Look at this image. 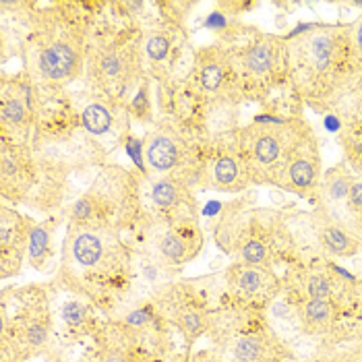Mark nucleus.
Returning a JSON list of instances; mask_svg holds the SVG:
<instances>
[{
    "label": "nucleus",
    "mask_w": 362,
    "mask_h": 362,
    "mask_svg": "<svg viewBox=\"0 0 362 362\" xmlns=\"http://www.w3.org/2000/svg\"><path fill=\"white\" fill-rule=\"evenodd\" d=\"M139 279L137 249L124 234L102 226L66 223L54 284L71 296L112 313Z\"/></svg>",
    "instance_id": "1"
},
{
    "label": "nucleus",
    "mask_w": 362,
    "mask_h": 362,
    "mask_svg": "<svg viewBox=\"0 0 362 362\" xmlns=\"http://www.w3.org/2000/svg\"><path fill=\"white\" fill-rule=\"evenodd\" d=\"M102 2L37 4L21 48V71L46 93L85 79L91 31Z\"/></svg>",
    "instance_id": "2"
},
{
    "label": "nucleus",
    "mask_w": 362,
    "mask_h": 362,
    "mask_svg": "<svg viewBox=\"0 0 362 362\" xmlns=\"http://www.w3.org/2000/svg\"><path fill=\"white\" fill-rule=\"evenodd\" d=\"M288 40L290 83L315 108L341 104L358 85L350 25H303Z\"/></svg>",
    "instance_id": "3"
},
{
    "label": "nucleus",
    "mask_w": 362,
    "mask_h": 362,
    "mask_svg": "<svg viewBox=\"0 0 362 362\" xmlns=\"http://www.w3.org/2000/svg\"><path fill=\"white\" fill-rule=\"evenodd\" d=\"M98 17L91 31L85 81L89 89L129 110L141 85L149 81L141 50V28L131 21L102 28Z\"/></svg>",
    "instance_id": "4"
},
{
    "label": "nucleus",
    "mask_w": 362,
    "mask_h": 362,
    "mask_svg": "<svg viewBox=\"0 0 362 362\" xmlns=\"http://www.w3.org/2000/svg\"><path fill=\"white\" fill-rule=\"evenodd\" d=\"M143 176L120 164L98 168L91 185L62 211L66 223L102 226L118 232H133L145 218Z\"/></svg>",
    "instance_id": "5"
},
{
    "label": "nucleus",
    "mask_w": 362,
    "mask_h": 362,
    "mask_svg": "<svg viewBox=\"0 0 362 362\" xmlns=\"http://www.w3.org/2000/svg\"><path fill=\"white\" fill-rule=\"evenodd\" d=\"M54 346V315L44 286L2 290L0 361L46 356Z\"/></svg>",
    "instance_id": "6"
},
{
    "label": "nucleus",
    "mask_w": 362,
    "mask_h": 362,
    "mask_svg": "<svg viewBox=\"0 0 362 362\" xmlns=\"http://www.w3.org/2000/svg\"><path fill=\"white\" fill-rule=\"evenodd\" d=\"M310 131V124L303 118H284L279 122L252 120L249 127H240L236 145L252 185L278 187L290 156Z\"/></svg>",
    "instance_id": "7"
},
{
    "label": "nucleus",
    "mask_w": 362,
    "mask_h": 362,
    "mask_svg": "<svg viewBox=\"0 0 362 362\" xmlns=\"http://www.w3.org/2000/svg\"><path fill=\"white\" fill-rule=\"evenodd\" d=\"M147 178H168L203 191L205 139L189 129L156 120L143 139Z\"/></svg>",
    "instance_id": "8"
},
{
    "label": "nucleus",
    "mask_w": 362,
    "mask_h": 362,
    "mask_svg": "<svg viewBox=\"0 0 362 362\" xmlns=\"http://www.w3.org/2000/svg\"><path fill=\"white\" fill-rule=\"evenodd\" d=\"M211 362H284V348L272 327L252 308L226 307L214 313Z\"/></svg>",
    "instance_id": "9"
},
{
    "label": "nucleus",
    "mask_w": 362,
    "mask_h": 362,
    "mask_svg": "<svg viewBox=\"0 0 362 362\" xmlns=\"http://www.w3.org/2000/svg\"><path fill=\"white\" fill-rule=\"evenodd\" d=\"M218 42L232 52L243 100L263 98L274 87L290 81V52L286 37L257 31L243 44L228 37H220Z\"/></svg>",
    "instance_id": "10"
},
{
    "label": "nucleus",
    "mask_w": 362,
    "mask_h": 362,
    "mask_svg": "<svg viewBox=\"0 0 362 362\" xmlns=\"http://www.w3.org/2000/svg\"><path fill=\"white\" fill-rule=\"evenodd\" d=\"M133 234L137 240L133 247L137 252L166 269L193 263L205 247L201 222H172L149 205Z\"/></svg>",
    "instance_id": "11"
},
{
    "label": "nucleus",
    "mask_w": 362,
    "mask_h": 362,
    "mask_svg": "<svg viewBox=\"0 0 362 362\" xmlns=\"http://www.w3.org/2000/svg\"><path fill=\"white\" fill-rule=\"evenodd\" d=\"M149 305L168 327L176 329L187 348H193L203 335L209 334L214 313L205 296L193 281L170 279L153 288Z\"/></svg>",
    "instance_id": "12"
},
{
    "label": "nucleus",
    "mask_w": 362,
    "mask_h": 362,
    "mask_svg": "<svg viewBox=\"0 0 362 362\" xmlns=\"http://www.w3.org/2000/svg\"><path fill=\"white\" fill-rule=\"evenodd\" d=\"M44 112V91L23 71L0 83V139L31 145Z\"/></svg>",
    "instance_id": "13"
},
{
    "label": "nucleus",
    "mask_w": 362,
    "mask_h": 362,
    "mask_svg": "<svg viewBox=\"0 0 362 362\" xmlns=\"http://www.w3.org/2000/svg\"><path fill=\"white\" fill-rule=\"evenodd\" d=\"M189 81L195 85L199 95L209 102H243L238 73L232 52L222 42L195 48L193 69Z\"/></svg>",
    "instance_id": "14"
},
{
    "label": "nucleus",
    "mask_w": 362,
    "mask_h": 362,
    "mask_svg": "<svg viewBox=\"0 0 362 362\" xmlns=\"http://www.w3.org/2000/svg\"><path fill=\"white\" fill-rule=\"evenodd\" d=\"M42 176V164L31 145L0 139V199L6 205L28 207Z\"/></svg>",
    "instance_id": "15"
},
{
    "label": "nucleus",
    "mask_w": 362,
    "mask_h": 362,
    "mask_svg": "<svg viewBox=\"0 0 362 362\" xmlns=\"http://www.w3.org/2000/svg\"><path fill=\"white\" fill-rule=\"evenodd\" d=\"M252 187L245 160L238 151L236 135L230 139L205 141L203 191L238 195Z\"/></svg>",
    "instance_id": "16"
},
{
    "label": "nucleus",
    "mask_w": 362,
    "mask_h": 362,
    "mask_svg": "<svg viewBox=\"0 0 362 362\" xmlns=\"http://www.w3.org/2000/svg\"><path fill=\"white\" fill-rule=\"evenodd\" d=\"M223 286L230 296V307L259 308L278 298L281 279L274 269L234 261L223 272Z\"/></svg>",
    "instance_id": "17"
},
{
    "label": "nucleus",
    "mask_w": 362,
    "mask_h": 362,
    "mask_svg": "<svg viewBox=\"0 0 362 362\" xmlns=\"http://www.w3.org/2000/svg\"><path fill=\"white\" fill-rule=\"evenodd\" d=\"M71 102L79 114L81 127L93 139L102 143V139H106L110 135L118 139L127 133V120H131L129 110L124 106L108 100V98H104L102 93L85 87L83 91L71 95Z\"/></svg>",
    "instance_id": "18"
},
{
    "label": "nucleus",
    "mask_w": 362,
    "mask_h": 362,
    "mask_svg": "<svg viewBox=\"0 0 362 362\" xmlns=\"http://www.w3.org/2000/svg\"><path fill=\"white\" fill-rule=\"evenodd\" d=\"M33 218L21 214L17 207L0 205V278L11 279L21 274L28 263L29 234Z\"/></svg>",
    "instance_id": "19"
},
{
    "label": "nucleus",
    "mask_w": 362,
    "mask_h": 362,
    "mask_svg": "<svg viewBox=\"0 0 362 362\" xmlns=\"http://www.w3.org/2000/svg\"><path fill=\"white\" fill-rule=\"evenodd\" d=\"M323 174H321V151H319V141L315 133L310 131L296 151L290 156L288 164L284 168L278 180L279 189L290 191L298 197H317L321 187Z\"/></svg>",
    "instance_id": "20"
},
{
    "label": "nucleus",
    "mask_w": 362,
    "mask_h": 362,
    "mask_svg": "<svg viewBox=\"0 0 362 362\" xmlns=\"http://www.w3.org/2000/svg\"><path fill=\"white\" fill-rule=\"evenodd\" d=\"M147 182L153 211L172 222H201L199 197L193 187L168 178H147Z\"/></svg>",
    "instance_id": "21"
},
{
    "label": "nucleus",
    "mask_w": 362,
    "mask_h": 362,
    "mask_svg": "<svg viewBox=\"0 0 362 362\" xmlns=\"http://www.w3.org/2000/svg\"><path fill=\"white\" fill-rule=\"evenodd\" d=\"M64 214H54L44 218L42 222H33L28 245V265L37 274H48L56 261L54 236Z\"/></svg>",
    "instance_id": "22"
},
{
    "label": "nucleus",
    "mask_w": 362,
    "mask_h": 362,
    "mask_svg": "<svg viewBox=\"0 0 362 362\" xmlns=\"http://www.w3.org/2000/svg\"><path fill=\"white\" fill-rule=\"evenodd\" d=\"M317 240L323 251L337 259L354 257L362 249V240L350 228L335 222L325 214L317 222Z\"/></svg>",
    "instance_id": "23"
},
{
    "label": "nucleus",
    "mask_w": 362,
    "mask_h": 362,
    "mask_svg": "<svg viewBox=\"0 0 362 362\" xmlns=\"http://www.w3.org/2000/svg\"><path fill=\"white\" fill-rule=\"evenodd\" d=\"M339 317V307L332 298H308L300 300L298 321L300 327L310 335L327 334Z\"/></svg>",
    "instance_id": "24"
},
{
    "label": "nucleus",
    "mask_w": 362,
    "mask_h": 362,
    "mask_svg": "<svg viewBox=\"0 0 362 362\" xmlns=\"http://www.w3.org/2000/svg\"><path fill=\"white\" fill-rule=\"evenodd\" d=\"M352 182H354V178H352V174L346 168H332L323 176L321 187H319V193H317V199L323 205V211L321 214L332 216V214H335V209H341L344 203H346V199H348Z\"/></svg>",
    "instance_id": "25"
},
{
    "label": "nucleus",
    "mask_w": 362,
    "mask_h": 362,
    "mask_svg": "<svg viewBox=\"0 0 362 362\" xmlns=\"http://www.w3.org/2000/svg\"><path fill=\"white\" fill-rule=\"evenodd\" d=\"M296 290L300 292V300L308 298H332L335 300V276L332 269L307 267L296 276Z\"/></svg>",
    "instance_id": "26"
},
{
    "label": "nucleus",
    "mask_w": 362,
    "mask_h": 362,
    "mask_svg": "<svg viewBox=\"0 0 362 362\" xmlns=\"http://www.w3.org/2000/svg\"><path fill=\"white\" fill-rule=\"evenodd\" d=\"M60 319L66 327L69 334L85 335L93 334L98 325H93V305L87 303L79 296L69 298L62 307H60Z\"/></svg>",
    "instance_id": "27"
},
{
    "label": "nucleus",
    "mask_w": 362,
    "mask_h": 362,
    "mask_svg": "<svg viewBox=\"0 0 362 362\" xmlns=\"http://www.w3.org/2000/svg\"><path fill=\"white\" fill-rule=\"evenodd\" d=\"M341 209H346L362 226V178H354V182L350 187V193H348V199H346Z\"/></svg>",
    "instance_id": "28"
},
{
    "label": "nucleus",
    "mask_w": 362,
    "mask_h": 362,
    "mask_svg": "<svg viewBox=\"0 0 362 362\" xmlns=\"http://www.w3.org/2000/svg\"><path fill=\"white\" fill-rule=\"evenodd\" d=\"M124 145H127V153H129V158H133V162H135L137 170H139L141 174H143V176L147 178V168H145V153H143V143L135 139V137H127Z\"/></svg>",
    "instance_id": "29"
},
{
    "label": "nucleus",
    "mask_w": 362,
    "mask_h": 362,
    "mask_svg": "<svg viewBox=\"0 0 362 362\" xmlns=\"http://www.w3.org/2000/svg\"><path fill=\"white\" fill-rule=\"evenodd\" d=\"M350 37H352V52L358 66V73L362 75V15L350 25Z\"/></svg>",
    "instance_id": "30"
},
{
    "label": "nucleus",
    "mask_w": 362,
    "mask_h": 362,
    "mask_svg": "<svg viewBox=\"0 0 362 362\" xmlns=\"http://www.w3.org/2000/svg\"><path fill=\"white\" fill-rule=\"evenodd\" d=\"M205 28L209 29V31H216V33L223 35L228 29L232 28V23L228 19V13H223V11H211L207 15V19H205Z\"/></svg>",
    "instance_id": "31"
},
{
    "label": "nucleus",
    "mask_w": 362,
    "mask_h": 362,
    "mask_svg": "<svg viewBox=\"0 0 362 362\" xmlns=\"http://www.w3.org/2000/svg\"><path fill=\"white\" fill-rule=\"evenodd\" d=\"M325 129H327V131H332V133L341 131V118H339L337 114L327 112V114H325Z\"/></svg>",
    "instance_id": "32"
},
{
    "label": "nucleus",
    "mask_w": 362,
    "mask_h": 362,
    "mask_svg": "<svg viewBox=\"0 0 362 362\" xmlns=\"http://www.w3.org/2000/svg\"><path fill=\"white\" fill-rule=\"evenodd\" d=\"M0 362H25V361H0Z\"/></svg>",
    "instance_id": "33"
},
{
    "label": "nucleus",
    "mask_w": 362,
    "mask_h": 362,
    "mask_svg": "<svg viewBox=\"0 0 362 362\" xmlns=\"http://www.w3.org/2000/svg\"><path fill=\"white\" fill-rule=\"evenodd\" d=\"M147 362H168V361H147Z\"/></svg>",
    "instance_id": "34"
}]
</instances>
